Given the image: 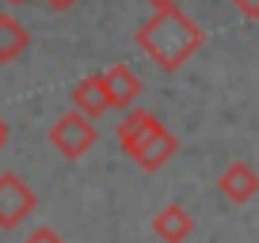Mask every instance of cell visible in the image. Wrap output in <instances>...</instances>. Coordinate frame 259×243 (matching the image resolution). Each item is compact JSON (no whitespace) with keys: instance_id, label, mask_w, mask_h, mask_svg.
Listing matches in <instances>:
<instances>
[{"instance_id":"30bf717a","label":"cell","mask_w":259,"mask_h":243,"mask_svg":"<svg viewBox=\"0 0 259 243\" xmlns=\"http://www.w3.org/2000/svg\"><path fill=\"white\" fill-rule=\"evenodd\" d=\"M244 19H259V0H229Z\"/></svg>"},{"instance_id":"3957f363","label":"cell","mask_w":259,"mask_h":243,"mask_svg":"<svg viewBox=\"0 0 259 243\" xmlns=\"http://www.w3.org/2000/svg\"><path fill=\"white\" fill-rule=\"evenodd\" d=\"M218 187H221V194H225L233 205H244V202H251V198L259 194V175H255L251 163L236 160V163H229V167L221 171Z\"/></svg>"},{"instance_id":"5b68a950","label":"cell","mask_w":259,"mask_h":243,"mask_svg":"<svg viewBox=\"0 0 259 243\" xmlns=\"http://www.w3.org/2000/svg\"><path fill=\"white\" fill-rule=\"evenodd\" d=\"M103 84H107V95H111V106H130L141 95V80L126 65H111L103 73Z\"/></svg>"},{"instance_id":"9c48e42d","label":"cell","mask_w":259,"mask_h":243,"mask_svg":"<svg viewBox=\"0 0 259 243\" xmlns=\"http://www.w3.org/2000/svg\"><path fill=\"white\" fill-rule=\"evenodd\" d=\"M23 46H27L23 27L12 23V19H0V57H16Z\"/></svg>"},{"instance_id":"6da1fadb","label":"cell","mask_w":259,"mask_h":243,"mask_svg":"<svg viewBox=\"0 0 259 243\" xmlns=\"http://www.w3.org/2000/svg\"><path fill=\"white\" fill-rule=\"evenodd\" d=\"M202 38H206L202 27L194 23L183 8H176V4H171V8H160L149 23H141V31H138L141 53H149V61L160 65L164 73L187 65V61L202 49Z\"/></svg>"},{"instance_id":"52a82bcc","label":"cell","mask_w":259,"mask_h":243,"mask_svg":"<svg viewBox=\"0 0 259 243\" xmlns=\"http://www.w3.org/2000/svg\"><path fill=\"white\" fill-rule=\"evenodd\" d=\"M153 126H156V118H153L149 110H130L126 118H122V126H118V141H122V148L130 152V148L138 145V141L145 137Z\"/></svg>"},{"instance_id":"ba28073f","label":"cell","mask_w":259,"mask_h":243,"mask_svg":"<svg viewBox=\"0 0 259 243\" xmlns=\"http://www.w3.org/2000/svg\"><path fill=\"white\" fill-rule=\"evenodd\" d=\"M76 103L84 106V110L96 118V114H103L107 106H111V95H107V84L103 76H92V80H84L80 88H76Z\"/></svg>"},{"instance_id":"7a4b0ae2","label":"cell","mask_w":259,"mask_h":243,"mask_svg":"<svg viewBox=\"0 0 259 243\" xmlns=\"http://www.w3.org/2000/svg\"><path fill=\"white\" fill-rule=\"evenodd\" d=\"M176 152H179V137L171 130H164L160 122H156V126L134 148H130V156H134L138 167H145V171H160L164 163H171V156H176Z\"/></svg>"},{"instance_id":"7c38bea8","label":"cell","mask_w":259,"mask_h":243,"mask_svg":"<svg viewBox=\"0 0 259 243\" xmlns=\"http://www.w3.org/2000/svg\"><path fill=\"white\" fill-rule=\"evenodd\" d=\"M145 4H153V8L160 12V8H171V4H176V0H145Z\"/></svg>"},{"instance_id":"277c9868","label":"cell","mask_w":259,"mask_h":243,"mask_svg":"<svg viewBox=\"0 0 259 243\" xmlns=\"http://www.w3.org/2000/svg\"><path fill=\"white\" fill-rule=\"evenodd\" d=\"M153 232L160 235L164 243H183V239H191V232H194V217L179 202H171L153 217Z\"/></svg>"},{"instance_id":"8fae6325","label":"cell","mask_w":259,"mask_h":243,"mask_svg":"<svg viewBox=\"0 0 259 243\" xmlns=\"http://www.w3.org/2000/svg\"><path fill=\"white\" fill-rule=\"evenodd\" d=\"M46 4H50V8H57V12H61V8H73L76 0H46Z\"/></svg>"},{"instance_id":"8992f818","label":"cell","mask_w":259,"mask_h":243,"mask_svg":"<svg viewBox=\"0 0 259 243\" xmlns=\"http://www.w3.org/2000/svg\"><path fill=\"white\" fill-rule=\"evenodd\" d=\"M54 141H57L69 156H80L84 148L96 141V130L88 126V118H76V114H73V118H65L61 126L54 130Z\"/></svg>"}]
</instances>
